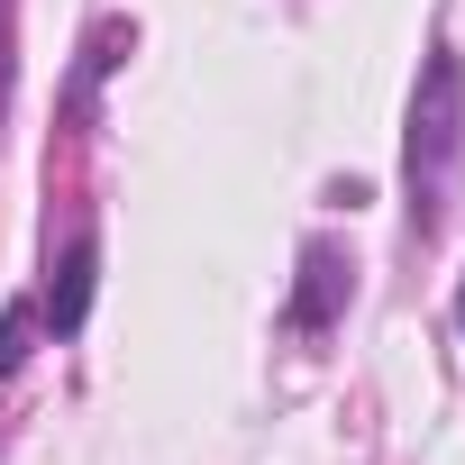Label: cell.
Instances as JSON below:
<instances>
[{"label":"cell","instance_id":"obj_1","mask_svg":"<svg viewBox=\"0 0 465 465\" xmlns=\"http://www.w3.org/2000/svg\"><path fill=\"white\" fill-rule=\"evenodd\" d=\"M447 155H456V64L438 55V64H429V92H420V110H411V192H420V210H438Z\"/></svg>","mask_w":465,"mask_h":465},{"label":"cell","instance_id":"obj_2","mask_svg":"<svg viewBox=\"0 0 465 465\" xmlns=\"http://www.w3.org/2000/svg\"><path fill=\"white\" fill-rule=\"evenodd\" d=\"M83 302H92V238L64 247V283L46 292V320H55V329H83Z\"/></svg>","mask_w":465,"mask_h":465},{"label":"cell","instance_id":"obj_3","mask_svg":"<svg viewBox=\"0 0 465 465\" xmlns=\"http://www.w3.org/2000/svg\"><path fill=\"white\" fill-rule=\"evenodd\" d=\"M329 283H338V256H329V247H311V292H302V311H292L302 329H320V320H329Z\"/></svg>","mask_w":465,"mask_h":465},{"label":"cell","instance_id":"obj_4","mask_svg":"<svg viewBox=\"0 0 465 465\" xmlns=\"http://www.w3.org/2000/svg\"><path fill=\"white\" fill-rule=\"evenodd\" d=\"M28 329H37V311L19 302L10 320H0V374H19V356H28Z\"/></svg>","mask_w":465,"mask_h":465},{"label":"cell","instance_id":"obj_5","mask_svg":"<svg viewBox=\"0 0 465 465\" xmlns=\"http://www.w3.org/2000/svg\"><path fill=\"white\" fill-rule=\"evenodd\" d=\"M456 320H465V302H456Z\"/></svg>","mask_w":465,"mask_h":465}]
</instances>
